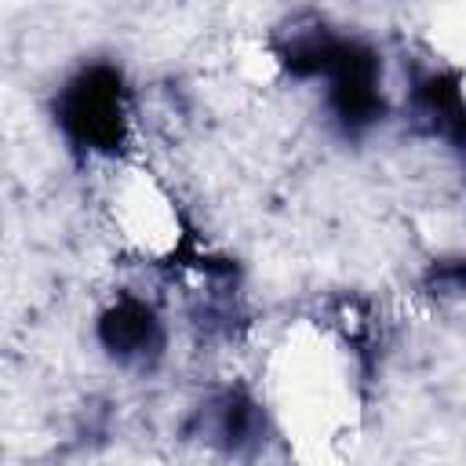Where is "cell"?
Instances as JSON below:
<instances>
[{
  "mask_svg": "<svg viewBox=\"0 0 466 466\" xmlns=\"http://www.w3.org/2000/svg\"><path fill=\"white\" fill-rule=\"evenodd\" d=\"M459 160H462V171H466V149H462V153H459Z\"/></svg>",
  "mask_w": 466,
  "mask_h": 466,
  "instance_id": "52a82bcc",
  "label": "cell"
},
{
  "mask_svg": "<svg viewBox=\"0 0 466 466\" xmlns=\"http://www.w3.org/2000/svg\"><path fill=\"white\" fill-rule=\"evenodd\" d=\"M404 106L422 135L441 138L455 153L466 149V80L459 69H419L408 84Z\"/></svg>",
  "mask_w": 466,
  "mask_h": 466,
  "instance_id": "5b68a950",
  "label": "cell"
},
{
  "mask_svg": "<svg viewBox=\"0 0 466 466\" xmlns=\"http://www.w3.org/2000/svg\"><path fill=\"white\" fill-rule=\"evenodd\" d=\"M189 433L229 462L255 459L269 441L266 404L244 382L215 386L189 415Z\"/></svg>",
  "mask_w": 466,
  "mask_h": 466,
  "instance_id": "277c9868",
  "label": "cell"
},
{
  "mask_svg": "<svg viewBox=\"0 0 466 466\" xmlns=\"http://www.w3.org/2000/svg\"><path fill=\"white\" fill-rule=\"evenodd\" d=\"M419 288L430 302H459L466 299V255H437L426 262Z\"/></svg>",
  "mask_w": 466,
  "mask_h": 466,
  "instance_id": "8992f818",
  "label": "cell"
},
{
  "mask_svg": "<svg viewBox=\"0 0 466 466\" xmlns=\"http://www.w3.org/2000/svg\"><path fill=\"white\" fill-rule=\"evenodd\" d=\"M91 335L98 353L120 371H153L167 353V320L160 306L138 291L109 295L91 320Z\"/></svg>",
  "mask_w": 466,
  "mask_h": 466,
  "instance_id": "3957f363",
  "label": "cell"
},
{
  "mask_svg": "<svg viewBox=\"0 0 466 466\" xmlns=\"http://www.w3.org/2000/svg\"><path fill=\"white\" fill-rule=\"evenodd\" d=\"M51 124L69 153L84 160H120L135 138V91L120 62L84 58L47 102Z\"/></svg>",
  "mask_w": 466,
  "mask_h": 466,
  "instance_id": "7a4b0ae2",
  "label": "cell"
},
{
  "mask_svg": "<svg viewBox=\"0 0 466 466\" xmlns=\"http://www.w3.org/2000/svg\"><path fill=\"white\" fill-rule=\"evenodd\" d=\"M273 62L299 84H320L331 127L357 142L390 116L382 55L371 40L342 33L317 15L291 18L273 40Z\"/></svg>",
  "mask_w": 466,
  "mask_h": 466,
  "instance_id": "6da1fadb",
  "label": "cell"
}]
</instances>
